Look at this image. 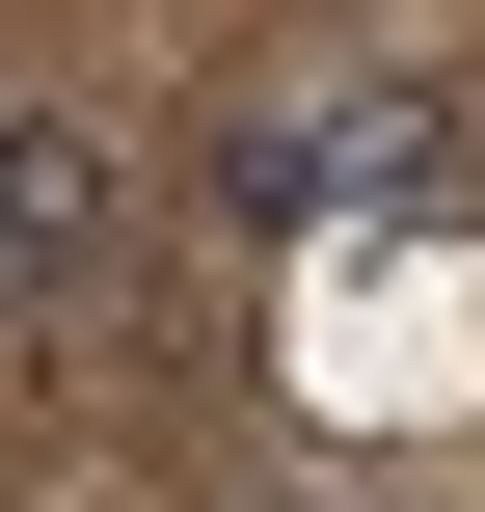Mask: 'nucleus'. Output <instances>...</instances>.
<instances>
[{
	"instance_id": "f257e3e1",
	"label": "nucleus",
	"mask_w": 485,
	"mask_h": 512,
	"mask_svg": "<svg viewBox=\"0 0 485 512\" xmlns=\"http://www.w3.org/2000/svg\"><path fill=\"white\" fill-rule=\"evenodd\" d=\"M108 243H135V162H108V108L0 81V270H27V297H108Z\"/></svg>"
}]
</instances>
